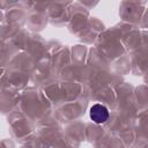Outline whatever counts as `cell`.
I'll use <instances>...</instances> for the list:
<instances>
[{"label":"cell","instance_id":"6da1fadb","mask_svg":"<svg viewBox=\"0 0 148 148\" xmlns=\"http://www.w3.org/2000/svg\"><path fill=\"white\" fill-rule=\"evenodd\" d=\"M90 118L96 124H103L109 119V110L102 104H95L90 109Z\"/></svg>","mask_w":148,"mask_h":148}]
</instances>
